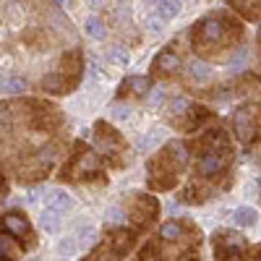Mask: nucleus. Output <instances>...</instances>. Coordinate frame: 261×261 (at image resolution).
I'll return each mask as SVG.
<instances>
[{
	"instance_id": "7ed1b4c3",
	"label": "nucleus",
	"mask_w": 261,
	"mask_h": 261,
	"mask_svg": "<svg viewBox=\"0 0 261 261\" xmlns=\"http://www.w3.org/2000/svg\"><path fill=\"white\" fill-rule=\"evenodd\" d=\"M45 204L53 206V209H58V212H68L71 209V196L65 193V191H60V188H55V191H47L45 193Z\"/></svg>"
},
{
	"instance_id": "a211bd4d",
	"label": "nucleus",
	"mask_w": 261,
	"mask_h": 261,
	"mask_svg": "<svg viewBox=\"0 0 261 261\" xmlns=\"http://www.w3.org/2000/svg\"><path fill=\"white\" fill-rule=\"evenodd\" d=\"M113 115H115L118 120H128V118H130V107L123 105V102H118V105H113Z\"/></svg>"
},
{
	"instance_id": "4468645a",
	"label": "nucleus",
	"mask_w": 261,
	"mask_h": 261,
	"mask_svg": "<svg viewBox=\"0 0 261 261\" xmlns=\"http://www.w3.org/2000/svg\"><path fill=\"white\" fill-rule=\"evenodd\" d=\"M186 110H191V105H188L186 97H175V99L170 102V115H175V118H178V115H183Z\"/></svg>"
},
{
	"instance_id": "1a4fd4ad",
	"label": "nucleus",
	"mask_w": 261,
	"mask_h": 261,
	"mask_svg": "<svg viewBox=\"0 0 261 261\" xmlns=\"http://www.w3.org/2000/svg\"><path fill=\"white\" fill-rule=\"evenodd\" d=\"M201 34H204L209 42H220V39H222V34H225V29H222L220 21L209 18V21H204V24H201Z\"/></svg>"
},
{
	"instance_id": "f3484780",
	"label": "nucleus",
	"mask_w": 261,
	"mask_h": 261,
	"mask_svg": "<svg viewBox=\"0 0 261 261\" xmlns=\"http://www.w3.org/2000/svg\"><path fill=\"white\" fill-rule=\"evenodd\" d=\"M130 86H134V92H136V94H146V89H149V79H144V76H134V79H130Z\"/></svg>"
},
{
	"instance_id": "9b49d317",
	"label": "nucleus",
	"mask_w": 261,
	"mask_h": 261,
	"mask_svg": "<svg viewBox=\"0 0 261 261\" xmlns=\"http://www.w3.org/2000/svg\"><path fill=\"white\" fill-rule=\"evenodd\" d=\"M84 32L89 34L92 39H105L107 37V29H105V24L99 18H86L84 21Z\"/></svg>"
},
{
	"instance_id": "ddd939ff",
	"label": "nucleus",
	"mask_w": 261,
	"mask_h": 261,
	"mask_svg": "<svg viewBox=\"0 0 261 261\" xmlns=\"http://www.w3.org/2000/svg\"><path fill=\"white\" fill-rule=\"evenodd\" d=\"M42 225H45L50 232H55V230L60 227V212L53 209V206H47V212L42 214Z\"/></svg>"
},
{
	"instance_id": "6ab92c4d",
	"label": "nucleus",
	"mask_w": 261,
	"mask_h": 261,
	"mask_svg": "<svg viewBox=\"0 0 261 261\" xmlns=\"http://www.w3.org/2000/svg\"><path fill=\"white\" fill-rule=\"evenodd\" d=\"M110 63H118V65H125V63H128V53H125L123 47H115V50L110 53Z\"/></svg>"
},
{
	"instance_id": "0eeeda50",
	"label": "nucleus",
	"mask_w": 261,
	"mask_h": 261,
	"mask_svg": "<svg viewBox=\"0 0 261 261\" xmlns=\"http://www.w3.org/2000/svg\"><path fill=\"white\" fill-rule=\"evenodd\" d=\"M42 86H45L47 92H53V94H63V92H68V81H65L63 76H58V73L45 76V79H42Z\"/></svg>"
},
{
	"instance_id": "b1692460",
	"label": "nucleus",
	"mask_w": 261,
	"mask_h": 261,
	"mask_svg": "<svg viewBox=\"0 0 261 261\" xmlns=\"http://www.w3.org/2000/svg\"><path fill=\"white\" fill-rule=\"evenodd\" d=\"M102 3H105V0H89V6H92V8H105Z\"/></svg>"
},
{
	"instance_id": "412c9836",
	"label": "nucleus",
	"mask_w": 261,
	"mask_h": 261,
	"mask_svg": "<svg viewBox=\"0 0 261 261\" xmlns=\"http://www.w3.org/2000/svg\"><path fill=\"white\" fill-rule=\"evenodd\" d=\"M76 243L79 241H71V238H68V241H60V253H73L76 251Z\"/></svg>"
},
{
	"instance_id": "5701e85b",
	"label": "nucleus",
	"mask_w": 261,
	"mask_h": 261,
	"mask_svg": "<svg viewBox=\"0 0 261 261\" xmlns=\"http://www.w3.org/2000/svg\"><path fill=\"white\" fill-rule=\"evenodd\" d=\"M160 102H162V89H157L154 97H151V105H160Z\"/></svg>"
},
{
	"instance_id": "aec40b11",
	"label": "nucleus",
	"mask_w": 261,
	"mask_h": 261,
	"mask_svg": "<svg viewBox=\"0 0 261 261\" xmlns=\"http://www.w3.org/2000/svg\"><path fill=\"white\" fill-rule=\"evenodd\" d=\"M246 58H248V50H241V53H238V58H232V60H230V68H232V71H238V68H241V65L246 63Z\"/></svg>"
},
{
	"instance_id": "423d86ee",
	"label": "nucleus",
	"mask_w": 261,
	"mask_h": 261,
	"mask_svg": "<svg viewBox=\"0 0 261 261\" xmlns=\"http://www.w3.org/2000/svg\"><path fill=\"white\" fill-rule=\"evenodd\" d=\"M188 76L193 81H209L212 79V68L206 63H201V60H191L188 63Z\"/></svg>"
},
{
	"instance_id": "f257e3e1",
	"label": "nucleus",
	"mask_w": 261,
	"mask_h": 261,
	"mask_svg": "<svg viewBox=\"0 0 261 261\" xmlns=\"http://www.w3.org/2000/svg\"><path fill=\"white\" fill-rule=\"evenodd\" d=\"M232 125H235V136L241 139L243 144H251V139L256 136V118L251 113V107L238 110L235 118H232Z\"/></svg>"
},
{
	"instance_id": "9d476101",
	"label": "nucleus",
	"mask_w": 261,
	"mask_h": 261,
	"mask_svg": "<svg viewBox=\"0 0 261 261\" xmlns=\"http://www.w3.org/2000/svg\"><path fill=\"white\" fill-rule=\"evenodd\" d=\"M235 225H241V227H251L256 225V209L251 206H241V209H235Z\"/></svg>"
},
{
	"instance_id": "f8f14e48",
	"label": "nucleus",
	"mask_w": 261,
	"mask_h": 261,
	"mask_svg": "<svg viewBox=\"0 0 261 261\" xmlns=\"http://www.w3.org/2000/svg\"><path fill=\"white\" fill-rule=\"evenodd\" d=\"M3 92H6V94H24V92H27V81L18 79V76L6 79V81H3Z\"/></svg>"
},
{
	"instance_id": "6e6552de",
	"label": "nucleus",
	"mask_w": 261,
	"mask_h": 261,
	"mask_svg": "<svg viewBox=\"0 0 261 261\" xmlns=\"http://www.w3.org/2000/svg\"><path fill=\"white\" fill-rule=\"evenodd\" d=\"M157 11H160V18L162 21H172V18L180 13V0H160Z\"/></svg>"
},
{
	"instance_id": "a878e982",
	"label": "nucleus",
	"mask_w": 261,
	"mask_h": 261,
	"mask_svg": "<svg viewBox=\"0 0 261 261\" xmlns=\"http://www.w3.org/2000/svg\"><path fill=\"white\" fill-rule=\"evenodd\" d=\"M258 253H261V248H258Z\"/></svg>"
},
{
	"instance_id": "39448f33",
	"label": "nucleus",
	"mask_w": 261,
	"mask_h": 261,
	"mask_svg": "<svg viewBox=\"0 0 261 261\" xmlns=\"http://www.w3.org/2000/svg\"><path fill=\"white\" fill-rule=\"evenodd\" d=\"M154 68H160V71H175V68H180V58L172 50H162L154 58Z\"/></svg>"
},
{
	"instance_id": "2eb2a0df",
	"label": "nucleus",
	"mask_w": 261,
	"mask_h": 261,
	"mask_svg": "<svg viewBox=\"0 0 261 261\" xmlns=\"http://www.w3.org/2000/svg\"><path fill=\"white\" fill-rule=\"evenodd\" d=\"M94 241H97V232H94V227H81V230H79V246H81V248L92 246Z\"/></svg>"
},
{
	"instance_id": "20e7f679",
	"label": "nucleus",
	"mask_w": 261,
	"mask_h": 261,
	"mask_svg": "<svg viewBox=\"0 0 261 261\" xmlns=\"http://www.w3.org/2000/svg\"><path fill=\"white\" fill-rule=\"evenodd\" d=\"M225 167V157H217V154H201L199 157V172L201 175H217Z\"/></svg>"
},
{
	"instance_id": "dca6fc26",
	"label": "nucleus",
	"mask_w": 261,
	"mask_h": 261,
	"mask_svg": "<svg viewBox=\"0 0 261 261\" xmlns=\"http://www.w3.org/2000/svg\"><path fill=\"white\" fill-rule=\"evenodd\" d=\"M162 241H175V238L180 235V225L178 222H167V225H162Z\"/></svg>"
},
{
	"instance_id": "f03ea898",
	"label": "nucleus",
	"mask_w": 261,
	"mask_h": 261,
	"mask_svg": "<svg viewBox=\"0 0 261 261\" xmlns=\"http://www.w3.org/2000/svg\"><path fill=\"white\" fill-rule=\"evenodd\" d=\"M3 225H6V230H8L11 235H16V238H24V235H32V227H29V222H27V220H21L18 214H6V220H3Z\"/></svg>"
},
{
	"instance_id": "4be33fe9",
	"label": "nucleus",
	"mask_w": 261,
	"mask_h": 261,
	"mask_svg": "<svg viewBox=\"0 0 261 261\" xmlns=\"http://www.w3.org/2000/svg\"><path fill=\"white\" fill-rule=\"evenodd\" d=\"M149 29H151V32H160V29H162V21H160V18H149Z\"/></svg>"
},
{
	"instance_id": "393cba45",
	"label": "nucleus",
	"mask_w": 261,
	"mask_h": 261,
	"mask_svg": "<svg viewBox=\"0 0 261 261\" xmlns=\"http://www.w3.org/2000/svg\"><path fill=\"white\" fill-rule=\"evenodd\" d=\"M258 39H261V27H258Z\"/></svg>"
}]
</instances>
